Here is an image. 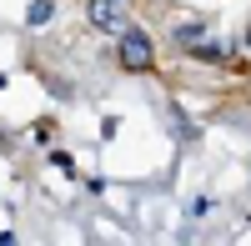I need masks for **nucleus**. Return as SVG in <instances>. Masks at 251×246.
Returning <instances> with one entry per match:
<instances>
[{
    "label": "nucleus",
    "mask_w": 251,
    "mask_h": 246,
    "mask_svg": "<svg viewBox=\"0 0 251 246\" xmlns=\"http://www.w3.org/2000/svg\"><path fill=\"white\" fill-rule=\"evenodd\" d=\"M121 55H126V66H146V60H151V40H146L141 30H126Z\"/></svg>",
    "instance_id": "obj_1"
}]
</instances>
